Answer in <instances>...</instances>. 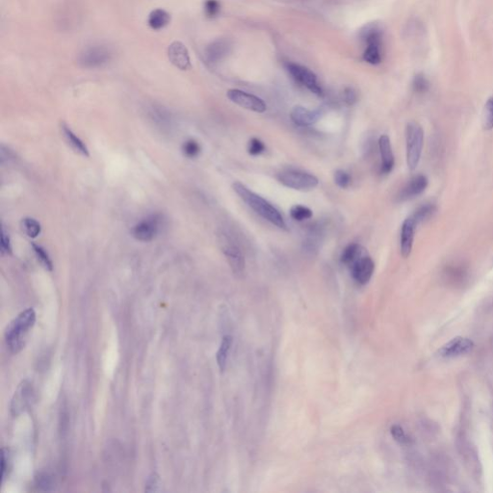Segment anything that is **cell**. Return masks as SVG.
<instances>
[{"instance_id": "6da1fadb", "label": "cell", "mask_w": 493, "mask_h": 493, "mask_svg": "<svg viewBox=\"0 0 493 493\" xmlns=\"http://www.w3.org/2000/svg\"><path fill=\"white\" fill-rule=\"evenodd\" d=\"M232 189L249 207H251L263 219L270 221L278 228L286 229L285 221L280 212L264 198L253 192L246 185L239 181H236L232 184Z\"/></svg>"}, {"instance_id": "7a4b0ae2", "label": "cell", "mask_w": 493, "mask_h": 493, "mask_svg": "<svg viewBox=\"0 0 493 493\" xmlns=\"http://www.w3.org/2000/svg\"><path fill=\"white\" fill-rule=\"evenodd\" d=\"M36 322V313L33 308H27L17 315L9 325L5 332V340L10 351L17 354L25 344L26 336Z\"/></svg>"}, {"instance_id": "3957f363", "label": "cell", "mask_w": 493, "mask_h": 493, "mask_svg": "<svg viewBox=\"0 0 493 493\" xmlns=\"http://www.w3.org/2000/svg\"><path fill=\"white\" fill-rule=\"evenodd\" d=\"M407 164L410 170H414L419 165L423 146L424 130L417 122H409L406 129Z\"/></svg>"}, {"instance_id": "277c9868", "label": "cell", "mask_w": 493, "mask_h": 493, "mask_svg": "<svg viewBox=\"0 0 493 493\" xmlns=\"http://www.w3.org/2000/svg\"><path fill=\"white\" fill-rule=\"evenodd\" d=\"M276 179L287 188L303 192L311 191L319 184V180L314 174L294 169L278 172Z\"/></svg>"}, {"instance_id": "5b68a950", "label": "cell", "mask_w": 493, "mask_h": 493, "mask_svg": "<svg viewBox=\"0 0 493 493\" xmlns=\"http://www.w3.org/2000/svg\"><path fill=\"white\" fill-rule=\"evenodd\" d=\"M113 52L108 47L95 45L85 48L77 56V63L83 68H100L108 65Z\"/></svg>"}, {"instance_id": "8992f818", "label": "cell", "mask_w": 493, "mask_h": 493, "mask_svg": "<svg viewBox=\"0 0 493 493\" xmlns=\"http://www.w3.org/2000/svg\"><path fill=\"white\" fill-rule=\"evenodd\" d=\"M221 249L226 257L228 264L237 276H243L246 269V261L241 249L226 235H221Z\"/></svg>"}, {"instance_id": "52a82bcc", "label": "cell", "mask_w": 493, "mask_h": 493, "mask_svg": "<svg viewBox=\"0 0 493 493\" xmlns=\"http://www.w3.org/2000/svg\"><path fill=\"white\" fill-rule=\"evenodd\" d=\"M287 69H288L289 73L292 75V77L298 83H300L301 85L306 87L311 93H313L319 97L323 96V89L321 88V86L318 83L317 76L309 68H307L304 66L298 65V64L290 63L287 66Z\"/></svg>"}, {"instance_id": "ba28073f", "label": "cell", "mask_w": 493, "mask_h": 493, "mask_svg": "<svg viewBox=\"0 0 493 493\" xmlns=\"http://www.w3.org/2000/svg\"><path fill=\"white\" fill-rule=\"evenodd\" d=\"M226 97L231 102L245 109L254 111L255 113H264L267 110V105L263 100L253 94H249L238 89L228 90Z\"/></svg>"}, {"instance_id": "9c48e42d", "label": "cell", "mask_w": 493, "mask_h": 493, "mask_svg": "<svg viewBox=\"0 0 493 493\" xmlns=\"http://www.w3.org/2000/svg\"><path fill=\"white\" fill-rule=\"evenodd\" d=\"M350 269L354 279L357 283L364 285L370 281L374 274L375 263L365 251L350 265Z\"/></svg>"}, {"instance_id": "30bf717a", "label": "cell", "mask_w": 493, "mask_h": 493, "mask_svg": "<svg viewBox=\"0 0 493 493\" xmlns=\"http://www.w3.org/2000/svg\"><path fill=\"white\" fill-rule=\"evenodd\" d=\"M161 219L157 215H153L141 221L131 228V235L138 241L150 242L157 235L160 229Z\"/></svg>"}, {"instance_id": "8fae6325", "label": "cell", "mask_w": 493, "mask_h": 493, "mask_svg": "<svg viewBox=\"0 0 493 493\" xmlns=\"http://www.w3.org/2000/svg\"><path fill=\"white\" fill-rule=\"evenodd\" d=\"M170 62L180 70H188L192 68L189 51L181 42H173L168 48Z\"/></svg>"}, {"instance_id": "7c38bea8", "label": "cell", "mask_w": 493, "mask_h": 493, "mask_svg": "<svg viewBox=\"0 0 493 493\" xmlns=\"http://www.w3.org/2000/svg\"><path fill=\"white\" fill-rule=\"evenodd\" d=\"M428 186V178L423 174L414 175L409 181L402 188L398 195L399 202L410 201L421 195Z\"/></svg>"}, {"instance_id": "4fadbf2b", "label": "cell", "mask_w": 493, "mask_h": 493, "mask_svg": "<svg viewBox=\"0 0 493 493\" xmlns=\"http://www.w3.org/2000/svg\"><path fill=\"white\" fill-rule=\"evenodd\" d=\"M33 387L30 383L23 382L15 392V395L12 400L11 409L15 415L21 413L24 409H26L33 400Z\"/></svg>"}, {"instance_id": "5bb4252c", "label": "cell", "mask_w": 493, "mask_h": 493, "mask_svg": "<svg viewBox=\"0 0 493 493\" xmlns=\"http://www.w3.org/2000/svg\"><path fill=\"white\" fill-rule=\"evenodd\" d=\"M366 42H367V47H366V50L363 54V59L371 65L380 64L382 61L381 33L376 29L370 30V32L367 33Z\"/></svg>"}, {"instance_id": "9a60e30c", "label": "cell", "mask_w": 493, "mask_h": 493, "mask_svg": "<svg viewBox=\"0 0 493 493\" xmlns=\"http://www.w3.org/2000/svg\"><path fill=\"white\" fill-rule=\"evenodd\" d=\"M474 347V343L471 339L465 337H457L443 346L439 355L443 357H455L469 353Z\"/></svg>"}, {"instance_id": "2e32d148", "label": "cell", "mask_w": 493, "mask_h": 493, "mask_svg": "<svg viewBox=\"0 0 493 493\" xmlns=\"http://www.w3.org/2000/svg\"><path fill=\"white\" fill-rule=\"evenodd\" d=\"M323 111L321 109L309 110L303 106H295L291 113V120L298 126L306 127L315 124L322 117Z\"/></svg>"}, {"instance_id": "e0dca14e", "label": "cell", "mask_w": 493, "mask_h": 493, "mask_svg": "<svg viewBox=\"0 0 493 493\" xmlns=\"http://www.w3.org/2000/svg\"><path fill=\"white\" fill-rule=\"evenodd\" d=\"M416 222L410 217L404 221L401 229V255L404 258H408L412 251L413 241H414V233L416 229Z\"/></svg>"}, {"instance_id": "ac0fdd59", "label": "cell", "mask_w": 493, "mask_h": 493, "mask_svg": "<svg viewBox=\"0 0 493 493\" xmlns=\"http://www.w3.org/2000/svg\"><path fill=\"white\" fill-rule=\"evenodd\" d=\"M379 150L380 154L382 158V165H381V172L384 174H388L392 171L395 166V158L394 153L392 151V146L390 139L387 135H382L379 138Z\"/></svg>"}, {"instance_id": "d6986e66", "label": "cell", "mask_w": 493, "mask_h": 493, "mask_svg": "<svg viewBox=\"0 0 493 493\" xmlns=\"http://www.w3.org/2000/svg\"><path fill=\"white\" fill-rule=\"evenodd\" d=\"M61 131L63 133V136H64L65 140L71 147L72 150H74L76 153H78L79 154H81V155H83L85 157H89L90 156L89 150H88L87 146L85 145V143L79 137H77L72 132V130L66 123H64V122L61 123Z\"/></svg>"}, {"instance_id": "ffe728a7", "label": "cell", "mask_w": 493, "mask_h": 493, "mask_svg": "<svg viewBox=\"0 0 493 493\" xmlns=\"http://www.w3.org/2000/svg\"><path fill=\"white\" fill-rule=\"evenodd\" d=\"M228 51V45L225 41L219 40L210 44L205 51L206 58L211 63H216L221 60Z\"/></svg>"}, {"instance_id": "44dd1931", "label": "cell", "mask_w": 493, "mask_h": 493, "mask_svg": "<svg viewBox=\"0 0 493 493\" xmlns=\"http://www.w3.org/2000/svg\"><path fill=\"white\" fill-rule=\"evenodd\" d=\"M170 21V14L163 9H155L153 10L148 18V23L150 27L153 30H160L166 27Z\"/></svg>"}, {"instance_id": "7402d4cb", "label": "cell", "mask_w": 493, "mask_h": 493, "mask_svg": "<svg viewBox=\"0 0 493 493\" xmlns=\"http://www.w3.org/2000/svg\"><path fill=\"white\" fill-rule=\"evenodd\" d=\"M366 250L364 248H362L360 245L357 244V243H352V244H349L342 252L341 254V262L350 267V265L358 257L360 256Z\"/></svg>"}, {"instance_id": "603a6c76", "label": "cell", "mask_w": 493, "mask_h": 493, "mask_svg": "<svg viewBox=\"0 0 493 493\" xmlns=\"http://www.w3.org/2000/svg\"><path fill=\"white\" fill-rule=\"evenodd\" d=\"M232 337L230 335H225L222 337V340L221 342L219 350L217 352V363L219 366L220 370L222 372L225 369L226 366V360L228 357V353L230 351L231 345H232Z\"/></svg>"}, {"instance_id": "cb8c5ba5", "label": "cell", "mask_w": 493, "mask_h": 493, "mask_svg": "<svg viewBox=\"0 0 493 493\" xmlns=\"http://www.w3.org/2000/svg\"><path fill=\"white\" fill-rule=\"evenodd\" d=\"M436 210L437 209L434 204H423L420 207H418L411 215V218L414 220V221L418 225L419 223L425 221L426 220L430 219L431 217H433Z\"/></svg>"}, {"instance_id": "d4e9b609", "label": "cell", "mask_w": 493, "mask_h": 493, "mask_svg": "<svg viewBox=\"0 0 493 493\" xmlns=\"http://www.w3.org/2000/svg\"><path fill=\"white\" fill-rule=\"evenodd\" d=\"M23 232L30 238H36L41 234L42 226L38 221L33 218H24L21 221Z\"/></svg>"}, {"instance_id": "484cf974", "label": "cell", "mask_w": 493, "mask_h": 493, "mask_svg": "<svg viewBox=\"0 0 493 493\" xmlns=\"http://www.w3.org/2000/svg\"><path fill=\"white\" fill-rule=\"evenodd\" d=\"M312 215H313L312 210L305 205L296 204L290 208L291 218L297 221H303L306 220L310 219Z\"/></svg>"}, {"instance_id": "4316f807", "label": "cell", "mask_w": 493, "mask_h": 493, "mask_svg": "<svg viewBox=\"0 0 493 493\" xmlns=\"http://www.w3.org/2000/svg\"><path fill=\"white\" fill-rule=\"evenodd\" d=\"M32 248H33V251L35 253V255L37 257V259L39 260V262L49 271H52L53 269V264H52V261L49 255V254L46 252V250L40 246V245H37V244H32Z\"/></svg>"}, {"instance_id": "83f0119b", "label": "cell", "mask_w": 493, "mask_h": 493, "mask_svg": "<svg viewBox=\"0 0 493 493\" xmlns=\"http://www.w3.org/2000/svg\"><path fill=\"white\" fill-rule=\"evenodd\" d=\"M182 151L185 156L188 158H195L201 153L202 148L200 144L195 140H188L183 144Z\"/></svg>"}, {"instance_id": "f1b7e54d", "label": "cell", "mask_w": 493, "mask_h": 493, "mask_svg": "<svg viewBox=\"0 0 493 493\" xmlns=\"http://www.w3.org/2000/svg\"><path fill=\"white\" fill-rule=\"evenodd\" d=\"M333 179H334L335 184L341 189L348 188L352 182L351 175L349 174V172H347L344 170H335L334 175H333Z\"/></svg>"}, {"instance_id": "f546056e", "label": "cell", "mask_w": 493, "mask_h": 493, "mask_svg": "<svg viewBox=\"0 0 493 493\" xmlns=\"http://www.w3.org/2000/svg\"><path fill=\"white\" fill-rule=\"evenodd\" d=\"M483 127L486 130L493 128V98H491L485 106L483 115Z\"/></svg>"}, {"instance_id": "4dcf8cb0", "label": "cell", "mask_w": 493, "mask_h": 493, "mask_svg": "<svg viewBox=\"0 0 493 493\" xmlns=\"http://www.w3.org/2000/svg\"><path fill=\"white\" fill-rule=\"evenodd\" d=\"M266 151V147L264 143L257 139V138H252L248 144V153L249 154L253 156H257L262 154Z\"/></svg>"}, {"instance_id": "1f68e13d", "label": "cell", "mask_w": 493, "mask_h": 493, "mask_svg": "<svg viewBox=\"0 0 493 493\" xmlns=\"http://www.w3.org/2000/svg\"><path fill=\"white\" fill-rule=\"evenodd\" d=\"M221 5L218 0H206L204 2V12L208 17H215L219 14Z\"/></svg>"}, {"instance_id": "d6a6232c", "label": "cell", "mask_w": 493, "mask_h": 493, "mask_svg": "<svg viewBox=\"0 0 493 493\" xmlns=\"http://www.w3.org/2000/svg\"><path fill=\"white\" fill-rule=\"evenodd\" d=\"M413 90L416 93H425L429 88V83L425 76L417 75L413 80Z\"/></svg>"}, {"instance_id": "836d02e7", "label": "cell", "mask_w": 493, "mask_h": 493, "mask_svg": "<svg viewBox=\"0 0 493 493\" xmlns=\"http://www.w3.org/2000/svg\"><path fill=\"white\" fill-rule=\"evenodd\" d=\"M391 435L396 441H398L402 444H408L409 442L408 437L406 435V433L404 432V430L400 426H397V425L393 426L391 428Z\"/></svg>"}, {"instance_id": "e575fe53", "label": "cell", "mask_w": 493, "mask_h": 493, "mask_svg": "<svg viewBox=\"0 0 493 493\" xmlns=\"http://www.w3.org/2000/svg\"><path fill=\"white\" fill-rule=\"evenodd\" d=\"M11 253H12V246H11L10 238H9L8 234H6L5 230L2 229V231H1V254L2 255H10Z\"/></svg>"}, {"instance_id": "d590c367", "label": "cell", "mask_w": 493, "mask_h": 493, "mask_svg": "<svg viewBox=\"0 0 493 493\" xmlns=\"http://www.w3.org/2000/svg\"><path fill=\"white\" fill-rule=\"evenodd\" d=\"M343 98H344V102L348 105L355 104L357 102V93L352 88H346L344 90V92H343Z\"/></svg>"}, {"instance_id": "8d00e7d4", "label": "cell", "mask_w": 493, "mask_h": 493, "mask_svg": "<svg viewBox=\"0 0 493 493\" xmlns=\"http://www.w3.org/2000/svg\"><path fill=\"white\" fill-rule=\"evenodd\" d=\"M158 487H159V478L156 474H153L147 482L146 491L150 492V493H153V492L157 491Z\"/></svg>"}, {"instance_id": "74e56055", "label": "cell", "mask_w": 493, "mask_h": 493, "mask_svg": "<svg viewBox=\"0 0 493 493\" xmlns=\"http://www.w3.org/2000/svg\"><path fill=\"white\" fill-rule=\"evenodd\" d=\"M8 470V458L5 449H2L1 452V483L4 482L6 473Z\"/></svg>"}]
</instances>
